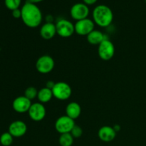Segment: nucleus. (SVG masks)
Masks as SVG:
<instances>
[{
  "mask_svg": "<svg viewBox=\"0 0 146 146\" xmlns=\"http://www.w3.org/2000/svg\"><path fill=\"white\" fill-rule=\"evenodd\" d=\"M145 2H146V0H145Z\"/></svg>",
  "mask_w": 146,
  "mask_h": 146,
  "instance_id": "cd10ccee",
  "label": "nucleus"
},
{
  "mask_svg": "<svg viewBox=\"0 0 146 146\" xmlns=\"http://www.w3.org/2000/svg\"><path fill=\"white\" fill-rule=\"evenodd\" d=\"M81 113V107L77 102H71L66 107V115L75 120L80 116Z\"/></svg>",
  "mask_w": 146,
  "mask_h": 146,
  "instance_id": "2eb2a0df",
  "label": "nucleus"
},
{
  "mask_svg": "<svg viewBox=\"0 0 146 146\" xmlns=\"http://www.w3.org/2000/svg\"><path fill=\"white\" fill-rule=\"evenodd\" d=\"M38 91L35 87L29 86L24 91V96H26L27 98H29V99L31 101V100L35 99L36 98H37Z\"/></svg>",
  "mask_w": 146,
  "mask_h": 146,
  "instance_id": "aec40b11",
  "label": "nucleus"
},
{
  "mask_svg": "<svg viewBox=\"0 0 146 146\" xmlns=\"http://www.w3.org/2000/svg\"><path fill=\"white\" fill-rule=\"evenodd\" d=\"M98 54L100 58L104 61L111 60L115 54V46L112 41L105 39L98 45Z\"/></svg>",
  "mask_w": 146,
  "mask_h": 146,
  "instance_id": "423d86ee",
  "label": "nucleus"
},
{
  "mask_svg": "<svg viewBox=\"0 0 146 146\" xmlns=\"http://www.w3.org/2000/svg\"><path fill=\"white\" fill-rule=\"evenodd\" d=\"M53 97L54 96H53L52 90L47 87H44L38 91L37 98H38V101L43 104L49 102L52 99Z\"/></svg>",
  "mask_w": 146,
  "mask_h": 146,
  "instance_id": "f3484780",
  "label": "nucleus"
},
{
  "mask_svg": "<svg viewBox=\"0 0 146 146\" xmlns=\"http://www.w3.org/2000/svg\"><path fill=\"white\" fill-rule=\"evenodd\" d=\"M55 25L56 28V34L63 38L71 36L75 33L74 24L65 19H61L57 21Z\"/></svg>",
  "mask_w": 146,
  "mask_h": 146,
  "instance_id": "20e7f679",
  "label": "nucleus"
},
{
  "mask_svg": "<svg viewBox=\"0 0 146 146\" xmlns=\"http://www.w3.org/2000/svg\"><path fill=\"white\" fill-rule=\"evenodd\" d=\"M21 0H4V4L8 9L13 11L19 8Z\"/></svg>",
  "mask_w": 146,
  "mask_h": 146,
  "instance_id": "412c9836",
  "label": "nucleus"
},
{
  "mask_svg": "<svg viewBox=\"0 0 146 146\" xmlns=\"http://www.w3.org/2000/svg\"><path fill=\"white\" fill-rule=\"evenodd\" d=\"M115 131L114 130L113 127L109 126V125H104L101 127L98 132V138L103 142L109 143L113 141L116 137Z\"/></svg>",
  "mask_w": 146,
  "mask_h": 146,
  "instance_id": "ddd939ff",
  "label": "nucleus"
},
{
  "mask_svg": "<svg viewBox=\"0 0 146 146\" xmlns=\"http://www.w3.org/2000/svg\"><path fill=\"white\" fill-rule=\"evenodd\" d=\"M55 66L54 60L51 56L43 55L37 59L36 68L40 74H46L53 71Z\"/></svg>",
  "mask_w": 146,
  "mask_h": 146,
  "instance_id": "39448f33",
  "label": "nucleus"
},
{
  "mask_svg": "<svg viewBox=\"0 0 146 146\" xmlns=\"http://www.w3.org/2000/svg\"><path fill=\"white\" fill-rule=\"evenodd\" d=\"M8 132L14 138H21L27 132V125L24 121H15L9 126Z\"/></svg>",
  "mask_w": 146,
  "mask_h": 146,
  "instance_id": "f8f14e48",
  "label": "nucleus"
},
{
  "mask_svg": "<svg viewBox=\"0 0 146 146\" xmlns=\"http://www.w3.org/2000/svg\"><path fill=\"white\" fill-rule=\"evenodd\" d=\"M75 33L79 36H88L92 32L95 28V23L93 20L86 18L84 19L79 20L74 24Z\"/></svg>",
  "mask_w": 146,
  "mask_h": 146,
  "instance_id": "6e6552de",
  "label": "nucleus"
},
{
  "mask_svg": "<svg viewBox=\"0 0 146 146\" xmlns=\"http://www.w3.org/2000/svg\"><path fill=\"white\" fill-rule=\"evenodd\" d=\"M55 84L56 83H54V81H49L46 83V87H47V88H50V89L52 90V88H54Z\"/></svg>",
  "mask_w": 146,
  "mask_h": 146,
  "instance_id": "393cba45",
  "label": "nucleus"
},
{
  "mask_svg": "<svg viewBox=\"0 0 146 146\" xmlns=\"http://www.w3.org/2000/svg\"><path fill=\"white\" fill-rule=\"evenodd\" d=\"M14 141V137L9 132L2 133L0 136V143L3 146H10Z\"/></svg>",
  "mask_w": 146,
  "mask_h": 146,
  "instance_id": "6ab92c4d",
  "label": "nucleus"
},
{
  "mask_svg": "<svg viewBox=\"0 0 146 146\" xmlns=\"http://www.w3.org/2000/svg\"><path fill=\"white\" fill-rule=\"evenodd\" d=\"M75 125L74 120L65 115L57 118L55 122V129L60 134L68 133H71Z\"/></svg>",
  "mask_w": 146,
  "mask_h": 146,
  "instance_id": "0eeeda50",
  "label": "nucleus"
},
{
  "mask_svg": "<svg viewBox=\"0 0 146 146\" xmlns=\"http://www.w3.org/2000/svg\"><path fill=\"white\" fill-rule=\"evenodd\" d=\"M53 96L54 98L60 101H66L71 97L72 89L68 84L63 81L56 83L52 88Z\"/></svg>",
  "mask_w": 146,
  "mask_h": 146,
  "instance_id": "7ed1b4c3",
  "label": "nucleus"
},
{
  "mask_svg": "<svg viewBox=\"0 0 146 146\" xmlns=\"http://www.w3.org/2000/svg\"><path fill=\"white\" fill-rule=\"evenodd\" d=\"M56 34V25L52 22H46L40 28V35L45 40H50L54 38Z\"/></svg>",
  "mask_w": 146,
  "mask_h": 146,
  "instance_id": "4468645a",
  "label": "nucleus"
},
{
  "mask_svg": "<svg viewBox=\"0 0 146 146\" xmlns=\"http://www.w3.org/2000/svg\"><path fill=\"white\" fill-rule=\"evenodd\" d=\"M93 21L98 27H108L112 24L113 13L110 7L104 4H100L94 8L92 13Z\"/></svg>",
  "mask_w": 146,
  "mask_h": 146,
  "instance_id": "f03ea898",
  "label": "nucleus"
},
{
  "mask_svg": "<svg viewBox=\"0 0 146 146\" xmlns=\"http://www.w3.org/2000/svg\"><path fill=\"white\" fill-rule=\"evenodd\" d=\"M31 101L24 96L17 97L12 103V108L19 113H24L28 112L31 106Z\"/></svg>",
  "mask_w": 146,
  "mask_h": 146,
  "instance_id": "9b49d317",
  "label": "nucleus"
},
{
  "mask_svg": "<svg viewBox=\"0 0 146 146\" xmlns=\"http://www.w3.org/2000/svg\"><path fill=\"white\" fill-rule=\"evenodd\" d=\"M87 41L92 45H99L103 41L107 39L106 36L102 31L94 29L87 36Z\"/></svg>",
  "mask_w": 146,
  "mask_h": 146,
  "instance_id": "dca6fc26",
  "label": "nucleus"
},
{
  "mask_svg": "<svg viewBox=\"0 0 146 146\" xmlns=\"http://www.w3.org/2000/svg\"><path fill=\"white\" fill-rule=\"evenodd\" d=\"M70 133L72 135V136L74 137V138H78L82 135L83 134V130L82 128H81L78 125H76L74 127V128L72 129V131H71Z\"/></svg>",
  "mask_w": 146,
  "mask_h": 146,
  "instance_id": "4be33fe9",
  "label": "nucleus"
},
{
  "mask_svg": "<svg viewBox=\"0 0 146 146\" xmlns=\"http://www.w3.org/2000/svg\"><path fill=\"white\" fill-rule=\"evenodd\" d=\"M21 11V19L27 27L36 28L41 24L43 19L42 13L36 4L27 1L22 6Z\"/></svg>",
  "mask_w": 146,
  "mask_h": 146,
  "instance_id": "f257e3e1",
  "label": "nucleus"
},
{
  "mask_svg": "<svg viewBox=\"0 0 146 146\" xmlns=\"http://www.w3.org/2000/svg\"><path fill=\"white\" fill-rule=\"evenodd\" d=\"M42 1L43 0H27V1H29V2L34 3V4H36V3L41 2V1Z\"/></svg>",
  "mask_w": 146,
  "mask_h": 146,
  "instance_id": "bb28decb",
  "label": "nucleus"
},
{
  "mask_svg": "<svg viewBox=\"0 0 146 146\" xmlns=\"http://www.w3.org/2000/svg\"><path fill=\"white\" fill-rule=\"evenodd\" d=\"M29 115L32 121L39 122L44 119L46 115V110L44 104L41 103H34L31 104L28 111Z\"/></svg>",
  "mask_w": 146,
  "mask_h": 146,
  "instance_id": "1a4fd4ad",
  "label": "nucleus"
},
{
  "mask_svg": "<svg viewBox=\"0 0 146 146\" xmlns=\"http://www.w3.org/2000/svg\"><path fill=\"white\" fill-rule=\"evenodd\" d=\"M74 138L70 133L61 134L58 139V143L61 146H71L74 144Z\"/></svg>",
  "mask_w": 146,
  "mask_h": 146,
  "instance_id": "a211bd4d",
  "label": "nucleus"
},
{
  "mask_svg": "<svg viewBox=\"0 0 146 146\" xmlns=\"http://www.w3.org/2000/svg\"><path fill=\"white\" fill-rule=\"evenodd\" d=\"M83 1H84V4H86V5H92V4H95L98 0H83Z\"/></svg>",
  "mask_w": 146,
  "mask_h": 146,
  "instance_id": "b1692460",
  "label": "nucleus"
},
{
  "mask_svg": "<svg viewBox=\"0 0 146 146\" xmlns=\"http://www.w3.org/2000/svg\"><path fill=\"white\" fill-rule=\"evenodd\" d=\"M113 128L116 133L118 132V131H120V130H121V127H120L119 125H115L113 126Z\"/></svg>",
  "mask_w": 146,
  "mask_h": 146,
  "instance_id": "a878e982",
  "label": "nucleus"
},
{
  "mask_svg": "<svg viewBox=\"0 0 146 146\" xmlns=\"http://www.w3.org/2000/svg\"><path fill=\"white\" fill-rule=\"evenodd\" d=\"M12 16L16 19H19L21 17V11L19 9H17L12 11Z\"/></svg>",
  "mask_w": 146,
  "mask_h": 146,
  "instance_id": "5701e85b",
  "label": "nucleus"
},
{
  "mask_svg": "<svg viewBox=\"0 0 146 146\" xmlns=\"http://www.w3.org/2000/svg\"><path fill=\"white\" fill-rule=\"evenodd\" d=\"M70 14L72 19L76 21L88 18L89 14V8L84 3H76L74 4L70 10Z\"/></svg>",
  "mask_w": 146,
  "mask_h": 146,
  "instance_id": "9d476101",
  "label": "nucleus"
}]
</instances>
